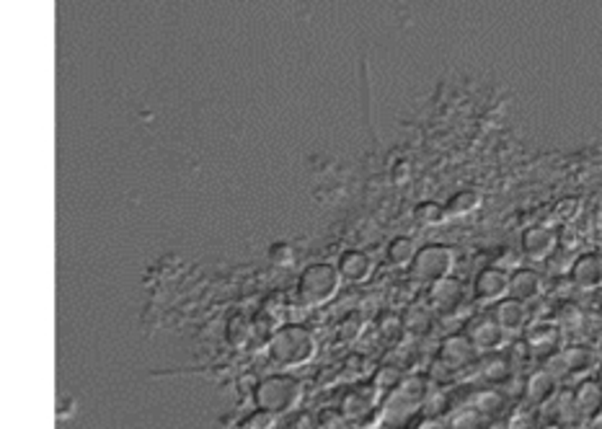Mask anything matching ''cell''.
Segmentation results:
<instances>
[{
    "instance_id": "5b68a950",
    "label": "cell",
    "mask_w": 602,
    "mask_h": 429,
    "mask_svg": "<svg viewBox=\"0 0 602 429\" xmlns=\"http://www.w3.org/2000/svg\"><path fill=\"white\" fill-rule=\"evenodd\" d=\"M411 277L416 282H437L452 277L455 269V249H450L445 243H429L424 249H419L414 261H411Z\"/></svg>"
},
{
    "instance_id": "ffe728a7",
    "label": "cell",
    "mask_w": 602,
    "mask_h": 429,
    "mask_svg": "<svg viewBox=\"0 0 602 429\" xmlns=\"http://www.w3.org/2000/svg\"><path fill=\"white\" fill-rule=\"evenodd\" d=\"M375 386L372 388H354L344 396V404H342V414L357 422V419H365L372 406H375Z\"/></svg>"
},
{
    "instance_id": "277c9868",
    "label": "cell",
    "mask_w": 602,
    "mask_h": 429,
    "mask_svg": "<svg viewBox=\"0 0 602 429\" xmlns=\"http://www.w3.org/2000/svg\"><path fill=\"white\" fill-rule=\"evenodd\" d=\"M427 383L422 378H411L404 380L396 390H390L386 404H383V414H386V422L388 424H404L408 416H414V411H419L424 406V398H427Z\"/></svg>"
},
{
    "instance_id": "83f0119b",
    "label": "cell",
    "mask_w": 602,
    "mask_h": 429,
    "mask_svg": "<svg viewBox=\"0 0 602 429\" xmlns=\"http://www.w3.org/2000/svg\"><path fill=\"white\" fill-rule=\"evenodd\" d=\"M509 372H512V368H509L505 357H491L484 362V378L491 383H502L509 378Z\"/></svg>"
},
{
    "instance_id": "4316f807",
    "label": "cell",
    "mask_w": 602,
    "mask_h": 429,
    "mask_svg": "<svg viewBox=\"0 0 602 429\" xmlns=\"http://www.w3.org/2000/svg\"><path fill=\"white\" fill-rule=\"evenodd\" d=\"M481 419L484 414L476 409H461L458 414H452L450 419V429H481Z\"/></svg>"
},
{
    "instance_id": "8fae6325",
    "label": "cell",
    "mask_w": 602,
    "mask_h": 429,
    "mask_svg": "<svg viewBox=\"0 0 602 429\" xmlns=\"http://www.w3.org/2000/svg\"><path fill=\"white\" fill-rule=\"evenodd\" d=\"M571 393H574V406H577L579 419L595 422L602 414V380L587 378Z\"/></svg>"
},
{
    "instance_id": "3957f363",
    "label": "cell",
    "mask_w": 602,
    "mask_h": 429,
    "mask_svg": "<svg viewBox=\"0 0 602 429\" xmlns=\"http://www.w3.org/2000/svg\"><path fill=\"white\" fill-rule=\"evenodd\" d=\"M339 288H342V274H339L336 267L324 264V261L306 267L303 274H300V279H297V295L308 306L329 303L331 297L339 293Z\"/></svg>"
},
{
    "instance_id": "7402d4cb",
    "label": "cell",
    "mask_w": 602,
    "mask_h": 429,
    "mask_svg": "<svg viewBox=\"0 0 602 429\" xmlns=\"http://www.w3.org/2000/svg\"><path fill=\"white\" fill-rule=\"evenodd\" d=\"M416 243L408 235H398L388 243V261L396 267H411L414 256H416Z\"/></svg>"
},
{
    "instance_id": "e0dca14e",
    "label": "cell",
    "mask_w": 602,
    "mask_h": 429,
    "mask_svg": "<svg viewBox=\"0 0 602 429\" xmlns=\"http://www.w3.org/2000/svg\"><path fill=\"white\" fill-rule=\"evenodd\" d=\"M336 269L342 274V279H347V282H365L372 274V259L360 249H347V251L339 254Z\"/></svg>"
},
{
    "instance_id": "484cf974",
    "label": "cell",
    "mask_w": 602,
    "mask_h": 429,
    "mask_svg": "<svg viewBox=\"0 0 602 429\" xmlns=\"http://www.w3.org/2000/svg\"><path fill=\"white\" fill-rule=\"evenodd\" d=\"M473 406L481 411L484 416H494V414H499V411L505 409V396L497 393V390H484V393L476 396Z\"/></svg>"
},
{
    "instance_id": "7c38bea8",
    "label": "cell",
    "mask_w": 602,
    "mask_h": 429,
    "mask_svg": "<svg viewBox=\"0 0 602 429\" xmlns=\"http://www.w3.org/2000/svg\"><path fill=\"white\" fill-rule=\"evenodd\" d=\"M556 243H559V238H556V233H553L551 228H545V225L527 228L523 233V241H520L523 254L527 256V259H533V261L548 259V256L556 251Z\"/></svg>"
},
{
    "instance_id": "2e32d148",
    "label": "cell",
    "mask_w": 602,
    "mask_h": 429,
    "mask_svg": "<svg viewBox=\"0 0 602 429\" xmlns=\"http://www.w3.org/2000/svg\"><path fill=\"white\" fill-rule=\"evenodd\" d=\"M543 293V279L541 274L533 269H515L509 274V297L523 300V303H533Z\"/></svg>"
},
{
    "instance_id": "603a6c76",
    "label": "cell",
    "mask_w": 602,
    "mask_h": 429,
    "mask_svg": "<svg viewBox=\"0 0 602 429\" xmlns=\"http://www.w3.org/2000/svg\"><path fill=\"white\" fill-rule=\"evenodd\" d=\"M404 326L414 336H424V333L432 332V313L424 306H411L404 315Z\"/></svg>"
},
{
    "instance_id": "7a4b0ae2",
    "label": "cell",
    "mask_w": 602,
    "mask_h": 429,
    "mask_svg": "<svg viewBox=\"0 0 602 429\" xmlns=\"http://www.w3.org/2000/svg\"><path fill=\"white\" fill-rule=\"evenodd\" d=\"M303 398V383L292 375H269L253 388V401L264 414H290Z\"/></svg>"
},
{
    "instance_id": "ba28073f",
    "label": "cell",
    "mask_w": 602,
    "mask_h": 429,
    "mask_svg": "<svg viewBox=\"0 0 602 429\" xmlns=\"http://www.w3.org/2000/svg\"><path fill=\"white\" fill-rule=\"evenodd\" d=\"M476 357H479V350L473 347V342L468 339L466 333L447 336L445 342L440 344V350H437V360L450 370H463V368L476 362Z\"/></svg>"
},
{
    "instance_id": "52a82bcc",
    "label": "cell",
    "mask_w": 602,
    "mask_h": 429,
    "mask_svg": "<svg viewBox=\"0 0 602 429\" xmlns=\"http://www.w3.org/2000/svg\"><path fill=\"white\" fill-rule=\"evenodd\" d=\"M473 297L479 303H499L509 297V272L502 267H486L473 279Z\"/></svg>"
},
{
    "instance_id": "d6986e66",
    "label": "cell",
    "mask_w": 602,
    "mask_h": 429,
    "mask_svg": "<svg viewBox=\"0 0 602 429\" xmlns=\"http://www.w3.org/2000/svg\"><path fill=\"white\" fill-rule=\"evenodd\" d=\"M556 390H559V380L545 370V368H541V370L533 372V375L527 378V383H524V398H527L530 404L543 406Z\"/></svg>"
},
{
    "instance_id": "8992f818",
    "label": "cell",
    "mask_w": 602,
    "mask_h": 429,
    "mask_svg": "<svg viewBox=\"0 0 602 429\" xmlns=\"http://www.w3.org/2000/svg\"><path fill=\"white\" fill-rule=\"evenodd\" d=\"M595 368H597V354L589 347H566V350L556 351L545 360V370L551 372L556 380L587 375Z\"/></svg>"
},
{
    "instance_id": "5bb4252c",
    "label": "cell",
    "mask_w": 602,
    "mask_h": 429,
    "mask_svg": "<svg viewBox=\"0 0 602 429\" xmlns=\"http://www.w3.org/2000/svg\"><path fill=\"white\" fill-rule=\"evenodd\" d=\"M494 321L505 329V333H520L527 326V303L523 300H515V297H505L494 306Z\"/></svg>"
},
{
    "instance_id": "f546056e",
    "label": "cell",
    "mask_w": 602,
    "mask_h": 429,
    "mask_svg": "<svg viewBox=\"0 0 602 429\" xmlns=\"http://www.w3.org/2000/svg\"><path fill=\"white\" fill-rule=\"evenodd\" d=\"M269 256H272L274 264H279V267H287V264H292V259H295L287 243H274L272 249H269Z\"/></svg>"
},
{
    "instance_id": "4fadbf2b",
    "label": "cell",
    "mask_w": 602,
    "mask_h": 429,
    "mask_svg": "<svg viewBox=\"0 0 602 429\" xmlns=\"http://www.w3.org/2000/svg\"><path fill=\"white\" fill-rule=\"evenodd\" d=\"M571 282L579 290H597L602 288V256L600 254H582L574 259L571 269H569Z\"/></svg>"
},
{
    "instance_id": "ac0fdd59",
    "label": "cell",
    "mask_w": 602,
    "mask_h": 429,
    "mask_svg": "<svg viewBox=\"0 0 602 429\" xmlns=\"http://www.w3.org/2000/svg\"><path fill=\"white\" fill-rule=\"evenodd\" d=\"M559 339H561V329L559 326H553V324H538V326H533L530 332H527V347L533 354H538V357H551V354H556L559 351Z\"/></svg>"
},
{
    "instance_id": "6da1fadb",
    "label": "cell",
    "mask_w": 602,
    "mask_h": 429,
    "mask_svg": "<svg viewBox=\"0 0 602 429\" xmlns=\"http://www.w3.org/2000/svg\"><path fill=\"white\" fill-rule=\"evenodd\" d=\"M315 350H318L315 336L306 326L287 324V326H282L272 333L267 354L279 368H300V365L311 362L315 357Z\"/></svg>"
},
{
    "instance_id": "d4e9b609",
    "label": "cell",
    "mask_w": 602,
    "mask_h": 429,
    "mask_svg": "<svg viewBox=\"0 0 602 429\" xmlns=\"http://www.w3.org/2000/svg\"><path fill=\"white\" fill-rule=\"evenodd\" d=\"M404 383V375L398 368H393V365H383L380 370L375 372V378H372V386L378 390H396L398 386Z\"/></svg>"
},
{
    "instance_id": "9c48e42d",
    "label": "cell",
    "mask_w": 602,
    "mask_h": 429,
    "mask_svg": "<svg viewBox=\"0 0 602 429\" xmlns=\"http://www.w3.org/2000/svg\"><path fill=\"white\" fill-rule=\"evenodd\" d=\"M466 300L463 282L455 277H445L429 285V306L437 313H455Z\"/></svg>"
},
{
    "instance_id": "30bf717a",
    "label": "cell",
    "mask_w": 602,
    "mask_h": 429,
    "mask_svg": "<svg viewBox=\"0 0 602 429\" xmlns=\"http://www.w3.org/2000/svg\"><path fill=\"white\" fill-rule=\"evenodd\" d=\"M466 336L479 351H491L505 342V329L494 321V315H481L468 324Z\"/></svg>"
},
{
    "instance_id": "1f68e13d",
    "label": "cell",
    "mask_w": 602,
    "mask_h": 429,
    "mask_svg": "<svg viewBox=\"0 0 602 429\" xmlns=\"http://www.w3.org/2000/svg\"><path fill=\"white\" fill-rule=\"evenodd\" d=\"M533 416L530 414H524V411H517L512 419H509V429H530V424H524V422H530Z\"/></svg>"
},
{
    "instance_id": "cb8c5ba5",
    "label": "cell",
    "mask_w": 602,
    "mask_h": 429,
    "mask_svg": "<svg viewBox=\"0 0 602 429\" xmlns=\"http://www.w3.org/2000/svg\"><path fill=\"white\" fill-rule=\"evenodd\" d=\"M414 217L422 225H442L447 220V210L442 205H437V202H422V205H416Z\"/></svg>"
},
{
    "instance_id": "44dd1931",
    "label": "cell",
    "mask_w": 602,
    "mask_h": 429,
    "mask_svg": "<svg viewBox=\"0 0 602 429\" xmlns=\"http://www.w3.org/2000/svg\"><path fill=\"white\" fill-rule=\"evenodd\" d=\"M481 202H484V195L479 189H461L447 199V217H466V214L476 213L481 207Z\"/></svg>"
},
{
    "instance_id": "9a60e30c",
    "label": "cell",
    "mask_w": 602,
    "mask_h": 429,
    "mask_svg": "<svg viewBox=\"0 0 602 429\" xmlns=\"http://www.w3.org/2000/svg\"><path fill=\"white\" fill-rule=\"evenodd\" d=\"M543 416L556 427H566L574 419H579L577 406H574V393L571 390H556L543 404Z\"/></svg>"
},
{
    "instance_id": "f1b7e54d",
    "label": "cell",
    "mask_w": 602,
    "mask_h": 429,
    "mask_svg": "<svg viewBox=\"0 0 602 429\" xmlns=\"http://www.w3.org/2000/svg\"><path fill=\"white\" fill-rule=\"evenodd\" d=\"M406 332V326H404V318H396V315H386L383 321H380V333L386 336V342H398L401 336Z\"/></svg>"
},
{
    "instance_id": "4dcf8cb0",
    "label": "cell",
    "mask_w": 602,
    "mask_h": 429,
    "mask_svg": "<svg viewBox=\"0 0 602 429\" xmlns=\"http://www.w3.org/2000/svg\"><path fill=\"white\" fill-rule=\"evenodd\" d=\"M416 429H450V422H442L440 416H427L424 422H419Z\"/></svg>"
}]
</instances>
